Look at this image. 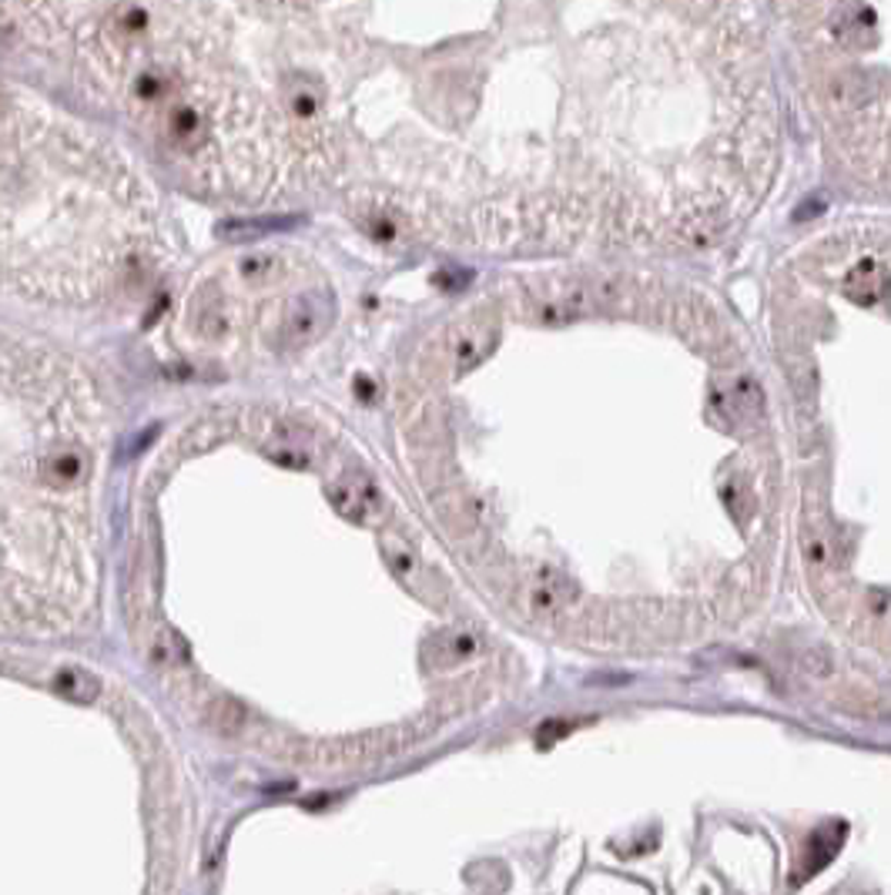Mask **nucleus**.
<instances>
[{
    "label": "nucleus",
    "instance_id": "0eeeda50",
    "mask_svg": "<svg viewBox=\"0 0 891 895\" xmlns=\"http://www.w3.org/2000/svg\"><path fill=\"white\" fill-rule=\"evenodd\" d=\"M426 654H430V661L436 667L459 664V661L477 654V637L466 634V630H443V634H436L433 641L426 645Z\"/></svg>",
    "mask_w": 891,
    "mask_h": 895
},
{
    "label": "nucleus",
    "instance_id": "1a4fd4ad",
    "mask_svg": "<svg viewBox=\"0 0 891 895\" xmlns=\"http://www.w3.org/2000/svg\"><path fill=\"white\" fill-rule=\"evenodd\" d=\"M871 84L862 71H841L831 77V101L841 108H862L865 101H871Z\"/></svg>",
    "mask_w": 891,
    "mask_h": 895
},
{
    "label": "nucleus",
    "instance_id": "423d86ee",
    "mask_svg": "<svg viewBox=\"0 0 891 895\" xmlns=\"http://www.w3.org/2000/svg\"><path fill=\"white\" fill-rule=\"evenodd\" d=\"M881 292H884V272L871 259L858 262L852 272L844 275V295L858 306H875L881 298Z\"/></svg>",
    "mask_w": 891,
    "mask_h": 895
},
{
    "label": "nucleus",
    "instance_id": "39448f33",
    "mask_svg": "<svg viewBox=\"0 0 891 895\" xmlns=\"http://www.w3.org/2000/svg\"><path fill=\"white\" fill-rule=\"evenodd\" d=\"M329 500H332V506L343 517L366 520L372 510H375V503H379V493H375V487L366 477H346L343 483H335L329 490Z\"/></svg>",
    "mask_w": 891,
    "mask_h": 895
},
{
    "label": "nucleus",
    "instance_id": "6e6552de",
    "mask_svg": "<svg viewBox=\"0 0 891 895\" xmlns=\"http://www.w3.org/2000/svg\"><path fill=\"white\" fill-rule=\"evenodd\" d=\"M51 685L61 698H67L74 704H91L101 695V681L91 671H81V667H61Z\"/></svg>",
    "mask_w": 891,
    "mask_h": 895
},
{
    "label": "nucleus",
    "instance_id": "f257e3e1",
    "mask_svg": "<svg viewBox=\"0 0 891 895\" xmlns=\"http://www.w3.org/2000/svg\"><path fill=\"white\" fill-rule=\"evenodd\" d=\"M332 316H335V306H332L329 292H306L285 319V329H282L285 346L295 350V346L312 343L315 335H322L329 329Z\"/></svg>",
    "mask_w": 891,
    "mask_h": 895
},
{
    "label": "nucleus",
    "instance_id": "f03ea898",
    "mask_svg": "<svg viewBox=\"0 0 891 895\" xmlns=\"http://www.w3.org/2000/svg\"><path fill=\"white\" fill-rule=\"evenodd\" d=\"M831 34L841 48L847 51H865L875 45L878 37V21L875 11L865 4V0H838L831 11Z\"/></svg>",
    "mask_w": 891,
    "mask_h": 895
},
{
    "label": "nucleus",
    "instance_id": "7ed1b4c3",
    "mask_svg": "<svg viewBox=\"0 0 891 895\" xmlns=\"http://www.w3.org/2000/svg\"><path fill=\"white\" fill-rule=\"evenodd\" d=\"M382 557H386V564L399 577V584L409 593H416L419 601H440V590H436L433 574L426 571V564L416 557V550L406 540L386 537V540H382Z\"/></svg>",
    "mask_w": 891,
    "mask_h": 895
},
{
    "label": "nucleus",
    "instance_id": "20e7f679",
    "mask_svg": "<svg viewBox=\"0 0 891 895\" xmlns=\"http://www.w3.org/2000/svg\"><path fill=\"white\" fill-rule=\"evenodd\" d=\"M577 597V584L567 574L557 571H540L530 584V604L536 614H557Z\"/></svg>",
    "mask_w": 891,
    "mask_h": 895
}]
</instances>
